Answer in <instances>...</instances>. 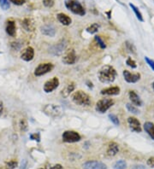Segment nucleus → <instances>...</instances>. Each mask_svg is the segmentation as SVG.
<instances>
[{
	"label": "nucleus",
	"instance_id": "obj_6",
	"mask_svg": "<svg viewBox=\"0 0 154 169\" xmlns=\"http://www.w3.org/2000/svg\"><path fill=\"white\" fill-rule=\"evenodd\" d=\"M63 141L65 143H76L81 139V137L78 132L74 131H65L62 135Z\"/></svg>",
	"mask_w": 154,
	"mask_h": 169
},
{
	"label": "nucleus",
	"instance_id": "obj_37",
	"mask_svg": "<svg viewBox=\"0 0 154 169\" xmlns=\"http://www.w3.org/2000/svg\"><path fill=\"white\" fill-rule=\"evenodd\" d=\"M145 60H146V63L149 65V67H150V68H151V69L154 71V61L153 60H151L150 58H148L147 56H146Z\"/></svg>",
	"mask_w": 154,
	"mask_h": 169
},
{
	"label": "nucleus",
	"instance_id": "obj_34",
	"mask_svg": "<svg viewBox=\"0 0 154 169\" xmlns=\"http://www.w3.org/2000/svg\"><path fill=\"white\" fill-rule=\"evenodd\" d=\"M125 45H126V46H127V50H128L130 53H135V54L136 49L133 44H130L129 42H128V41H127Z\"/></svg>",
	"mask_w": 154,
	"mask_h": 169
},
{
	"label": "nucleus",
	"instance_id": "obj_41",
	"mask_svg": "<svg viewBox=\"0 0 154 169\" xmlns=\"http://www.w3.org/2000/svg\"><path fill=\"white\" fill-rule=\"evenodd\" d=\"M20 169H28V161L23 160L22 161V164H21V166H20Z\"/></svg>",
	"mask_w": 154,
	"mask_h": 169
},
{
	"label": "nucleus",
	"instance_id": "obj_42",
	"mask_svg": "<svg viewBox=\"0 0 154 169\" xmlns=\"http://www.w3.org/2000/svg\"><path fill=\"white\" fill-rule=\"evenodd\" d=\"M3 111V102L0 100V116L2 115Z\"/></svg>",
	"mask_w": 154,
	"mask_h": 169
},
{
	"label": "nucleus",
	"instance_id": "obj_43",
	"mask_svg": "<svg viewBox=\"0 0 154 169\" xmlns=\"http://www.w3.org/2000/svg\"><path fill=\"white\" fill-rule=\"evenodd\" d=\"M86 84H88V85H87V86H88V87H90V88H92V87H93V86H92V82H89V81H86Z\"/></svg>",
	"mask_w": 154,
	"mask_h": 169
},
{
	"label": "nucleus",
	"instance_id": "obj_39",
	"mask_svg": "<svg viewBox=\"0 0 154 169\" xmlns=\"http://www.w3.org/2000/svg\"><path fill=\"white\" fill-rule=\"evenodd\" d=\"M147 165L151 167H154V157H150L147 160Z\"/></svg>",
	"mask_w": 154,
	"mask_h": 169
},
{
	"label": "nucleus",
	"instance_id": "obj_28",
	"mask_svg": "<svg viewBox=\"0 0 154 169\" xmlns=\"http://www.w3.org/2000/svg\"><path fill=\"white\" fill-rule=\"evenodd\" d=\"M94 40H95V41L98 43V45H99V47H100L102 50H104L106 48V45H105V42L103 41V40H102L101 38L99 37V36L96 35L95 37H94Z\"/></svg>",
	"mask_w": 154,
	"mask_h": 169
},
{
	"label": "nucleus",
	"instance_id": "obj_9",
	"mask_svg": "<svg viewBox=\"0 0 154 169\" xmlns=\"http://www.w3.org/2000/svg\"><path fill=\"white\" fill-rule=\"evenodd\" d=\"M59 86V80L58 77H53L52 79L47 80L44 85V92L46 93L52 92Z\"/></svg>",
	"mask_w": 154,
	"mask_h": 169
},
{
	"label": "nucleus",
	"instance_id": "obj_5",
	"mask_svg": "<svg viewBox=\"0 0 154 169\" xmlns=\"http://www.w3.org/2000/svg\"><path fill=\"white\" fill-rule=\"evenodd\" d=\"M114 105V100L111 98H104L98 101L96 103L95 109L97 112L104 114L106 111Z\"/></svg>",
	"mask_w": 154,
	"mask_h": 169
},
{
	"label": "nucleus",
	"instance_id": "obj_32",
	"mask_svg": "<svg viewBox=\"0 0 154 169\" xmlns=\"http://www.w3.org/2000/svg\"><path fill=\"white\" fill-rule=\"evenodd\" d=\"M17 165H18V163H17V161H15V160L9 161L6 162V166L9 169L15 168V167L17 166Z\"/></svg>",
	"mask_w": 154,
	"mask_h": 169
},
{
	"label": "nucleus",
	"instance_id": "obj_31",
	"mask_svg": "<svg viewBox=\"0 0 154 169\" xmlns=\"http://www.w3.org/2000/svg\"><path fill=\"white\" fill-rule=\"evenodd\" d=\"M0 6L3 10H6L9 8V0H0Z\"/></svg>",
	"mask_w": 154,
	"mask_h": 169
},
{
	"label": "nucleus",
	"instance_id": "obj_23",
	"mask_svg": "<svg viewBox=\"0 0 154 169\" xmlns=\"http://www.w3.org/2000/svg\"><path fill=\"white\" fill-rule=\"evenodd\" d=\"M144 130L147 132V134L154 140V124L153 123L147 121L144 124Z\"/></svg>",
	"mask_w": 154,
	"mask_h": 169
},
{
	"label": "nucleus",
	"instance_id": "obj_29",
	"mask_svg": "<svg viewBox=\"0 0 154 169\" xmlns=\"http://www.w3.org/2000/svg\"><path fill=\"white\" fill-rule=\"evenodd\" d=\"M126 107H127V109L129 111L130 113H133V114H135L140 113V111L138 110V108H137L136 107H135L134 105L130 104V103H127Z\"/></svg>",
	"mask_w": 154,
	"mask_h": 169
},
{
	"label": "nucleus",
	"instance_id": "obj_20",
	"mask_svg": "<svg viewBox=\"0 0 154 169\" xmlns=\"http://www.w3.org/2000/svg\"><path fill=\"white\" fill-rule=\"evenodd\" d=\"M74 88H75V85H74V82H70L69 84H68V85L65 86L64 88L61 91L62 97H63V98H68L69 96L70 95L71 92L74 91Z\"/></svg>",
	"mask_w": 154,
	"mask_h": 169
},
{
	"label": "nucleus",
	"instance_id": "obj_18",
	"mask_svg": "<svg viewBox=\"0 0 154 169\" xmlns=\"http://www.w3.org/2000/svg\"><path fill=\"white\" fill-rule=\"evenodd\" d=\"M129 96L130 101L132 102L133 104L136 105V106H142L141 99L140 98L138 94L135 91H130L129 92Z\"/></svg>",
	"mask_w": 154,
	"mask_h": 169
},
{
	"label": "nucleus",
	"instance_id": "obj_36",
	"mask_svg": "<svg viewBox=\"0 0 154 169\" xmlns=\"http://www.w3.org/2000/svg\"><path fill=\"white\" fill-rule=\"evenodd\" d=\"M30 138L32 140H35V141L40 142V134L39 132L37 133H34V134H31Z\"/></svg>",
	"mask_w": 154,
	"mask_h": 169
},
{
	"label": "nucleus",
	"instance_id": "obj_21",
	"mask_svg": "<svg viewBox=\"0 0 154 169\" xmlns=\"http://www.w3.org/2000/svg\"><path fill=\"white\" fill-rule=\"evenodd\" d=\"M6 33L9 34L10 37H15V23L12 20H9L7 22L6 25Z\"/></svg>",
	"mask_w": 154,
	"mask_h": 169
},
{
	"label": "nucleus",
	"instance_id": "obj_22",
	"mask_svg": "<svg viewBox=\"0 0 154 169\" xmlns=\"http://www.w3.org/2000/svg\"><path fill=\"white\" fill-rule=\"evenodd\" d=\"M22 24L25 30L28 31V32H32V31H34V28H35L34 22H33V20H31V19L29 18L24 19Z\"/></svg>",
	"mask_w": 154,
	"mask_h": 169
},
{
	"label": "nucleus",
	"instance_id": "obj_8",
	"mask_svg": "<svg viewBox=\"0 0 154 169\" xmlns=\"http://www.w3.org/2000/svg\"><path fill=\"white\" fill-rule=\"evenodd\" d=\"M66 46H67V42L64 40H62L58 43L51 47L50 52L54 55H60L64 52Z\"/></svg>",
	"mask_w": 154,
	"mask_h": 169
},
{
	"label": "nucleus",
	"instance_id": "obj_3",
	"mask_svg": "<svg viewBox=\"0 0 154 169\" xmlns=\"http://www.w3.org/2000/svg\"><path fill=\"white\" fill-rule=\"evenodd\" d=\"M65 5L71 12H73L75 15L83 16L86 14V10L84 9V7L76 0H66Z\"/></svg>",
	"mask_w": 154,
	"mask_h": 169
},
{
	"label": "nucleus",
	"instance_id": "obj_2",
	"mask_svg": "<svg viewBox=\"0 0 154 169\" xmlns=\"http://www.w3.org/2000/svg\"><path fill=\"white\" fill-rule=\"evenodd\" d=\"M72 101L74 103L79 106H84V107H88L92 103L91 98L88 94L83 91H77L72 95Z\"/></svg>",
	"mask_w": 154,
	"mask_h": 169
},
{
	"label": "nucleus",
	"instance_id": "obj_40",
	"mask_svg": "<svg viewBox=\"0 0 154 169\" xmlns=\"http://www.w3.org/2000/svg\"><path fill=\"white\" fill-rule=\"evenodd\" d=\"M47 169H63L61 164H56L54 166H48Z\"/></svg>",
	"mask_w": 154,
	"mask_h": 169
},
{
	"label": "nucleus",
	"instance_id": "obj_14",
	"mask_svg": "<svg viewBox=\"0 0 154 169\" xmlns=\"http://www.w3.org/2000/svg\"><path fill=\"white\" fill-rule=\"evenodd\" d=\"M34 50L32 47H28L23 50L21 55V58L25 61H30L34 59Z\"/></svg>",
	"mask_w": 154,
	"mask_h": 169
},
{
	"label": "nucleus",
	"instance_id": "obj_35",
	"mask_svg": "<svg viewBox=\"0 0 154 169\" xmlns=\"http://www.w3.org/2000/svg\"><path fill=\"white\" fill-rule=\"evenodd\" d=\"M43 4L47 8H51L54 5V0H43Z\"/></svg>",
	"mask_w": 154,
	"mask_h": 169
},
{
	"label": "nucleus",
	"instance_id": "obj_45",
	"mask_svg": "<svg viewBox=\"0 0 154 169\" xmlns=\"http://www.w3.org/2000/svg\"><path fill=\"white\" fill-rule=\"evenodd\" d=\"M39 169H43V168H39Z\"/></svg>",
	"mask_w": 154,
	"mask_h": 169
},
{
	"label": "nucleus",
	"instance_id": "obj_11",
	"mask_svg": "<svg viewBox=\"0 0 154 169\" xmlns=\"http://www.w3.org/2000/svg\"><path fill=\"white\" fill-rule=\"evenodd\" d=\"M84 169H107L105 163L97 161H89L83 164Z\"/></svg>",
	"mask_w": 154,
	"mask_h": 169
},
{
	"label": "nucleus",
	"instance_id": "obj_33",
	"mask_svg": "<svg viewBox=\"0 0 154 169\" xmlns=\"http://www.w3.org/2000/svg\"><path fill=\"white\" fill-rule=\"evenodd\" d=\"M126 63L128 66H129L130 68H137V65H136V62L135 60H133L131 57H129V58L127 59V61H126Z\"/></svg>",
	"mask_w": 154,
	"mask_h": 169
},
{
	"label": "nucleus",
	"instance_id": "obj_15",
	"mask_svg": "<svg viewBox=\"0 0 154 169\" xmlns=\"http://www.w3.org/2000/svg\"><path fill=\"white\" fill-rule=\"evenodd\" d=\"M102 95H107V96H117L120 93V88L118 86H111V87H108L105 88L100 92Z\"/></svg>",
	"mask_w": 154,
	"mask_h": 169
},
{
	"label": "nucleus",
	"instance_id": "obj_7",
	"mask_svg": "<svg viewBox=\"0 0 154 169\" xmlns=\"http://www.w3.org/2000/svg\"><path fill=\"white\" fill-rule=\"evenodd\" d=\"M54 66L51 62H46V63H40L36 67L34 70V75L37 77L42 76L44 74L49 73L52 70Z\"/></svg>",
	"mask_w": 154,
	"mask_h": 169
},
{
	"label": "nucleus",
	"instance_id": "obj_13",
	"mask_svg": "<svg viewBox=\"0 0 154 169\" xmlns=\"http://www.w3.org/2000/svg\"><path fill=\"white\" fill-rule=\"evenodd\" d=\"M128 123H129V126L131 131L135 132H141V126H140V123L139 121L135 117H129L128 119Z\"/></svg>",
	"mask_w": 154,
	"mask_h": 169
},
{
	"label": "nucleus",
	"instance_id": "obj_24",
	"mask_svg": "<svg viewBox=\"0 0 154 169\" xmlns=\"http://www.w3.org/2000/svg\"><path fill=\"white\" fill-rule=\"evenodd\" d=\"M129 6L131 7V9H133V11L135 14L136 17L138 19L140 22H144V19H143V16H142V14L140 13V11L139 10V9L135 5H134L133 3H129Z\"/></svg>",
	"mask_w": 154,
	"mask_h": 169
},
{
	"label": "nucleus",
	"instance_id": "obj_10",
	"mask_svg": "<svg viewBox=\"0 0 154 169\" xmlns=\"http://www.w3.org/2000/svg\"><path fill=\"white\" fill-rule=\"evenodd\" d=\"M62 61L64 64L67 65H72L75 63L76 61V55H75V51L74 50H69V51L65 53L64 55L63 56Z\"/></svg>",
	"mask_w": 154,
	"mask_h": 169
},
{
	"label": "nucleus",
	"instance_id": "obj_16",
	"mask_svg": "<svg viewBox=\"0 0 154 169\" xmlns=\"http://www.w3.org/2000/svg\"><path fill=\"white\" fill-rule=\"evenodd\" d=\"M41 33L46 35V36H49V37H54L56 34V29L55 28L52 26V25H45L43 27H41Z\"/></svg>",
	"mask_w": 154,
	"mask_h": 169
},
{
	"label": "nucleus",
	"instance_id": "obj_27",
	"mask_svg": "<svg viewBox=\"0 0 154 169\" xmlns=\"http://www.w3.org/2000/svg\"><path fill=\"white\" fill-rule=\"evenodd\" d=\"M19 126H20V130L22 131V132H27L28 129V121L25 120V119H22L20 121V124H19Z\"/></svg>",
	"mask_w": 154,
	"mask_h": 169
},
{
	"label": "nucleus",
	"instance_id": "obj_17",
	"mask_svg": "<svg viewBox=\"0 0 154 169\" xmlns=\"http://www.w3.org/2000/svg\"><path fill=\"white\" fill-rule=\"evenodd\" d=\"M119 151V147H118V145L115 142H111L108 145L107 149V155L109 156H115Z\"/></svg>",
	"mask_w": 154,
	"mask_h": 169
},
{
	"label": "nucleus",
	"instance_id": "obj_38",
	"mask_svg": "<svg viewBox=\"0 0 154 169\" xmlns=\"http://www.w3.org/2000/svg\"><path fill=\"white\" fill-rule=\"evenodd\" d=\"M9 1L15 5H22L25 3V0H9Z\"/></svg>",
	"mask_w": 154,
	"mask_h": 169
},
{
	"label": "nucleus",
	"instance_id": "obj_12",
	"mask_svg": "<svg viewBox=\"0 0 154 169\" xmlns=\"http://www.w3.org/2000/svg\"><path fill=\"white\" fill-rule=\"evenodd\" d=\"M124 80H126L128 83H136L137 81L140 80V74L139 73L136 74H131L129 71L124 70L123 72Z\"/></svg>",
	"mask_w": 154,
	"mask_h": 169
},
{
	"label": "nucleus",
	"instance_id": "obj_25",
	"mask_svg": "<svg viewBox=\"0 0 154 169\" xmlns=\"http://www.w3.org/2000/svg\"><path fill=\"white\" fill-rule=\"evenodd\" d=\"M99 24H97V23H93V24H92L90 27H88V28H86V32H87V33H89V34H96V33L99 31Z\"/></svg>",
	"mask_w": 154,
	"mask_h": 169
},
{
	"label": "nucleus",
	"instance_id": "obj_1",
	"mask_svg": "<svg viewBox=\"0 0 154 169\" xmlns=\"http://www.w3.org/2000/svg\"><path fill=\"white\" fill-rule=\"evenodd\" d=\"M117 75V73L112 66L110 65H105L103 66L99 71L98 77L100 82L105 84L112 83Z\"/></svg>",
	"mask_w": 154,
	"mask_h": 169
},
{
	"label": "nucleus",
	"instance_id": "obj_4",
	"mask_svg": "<svg viewBox=\"0 0 154 169\" xmlns=\"http://www.w3.org/2000/svg\"><path fill=\"white\" fill-rule=\"evenodd\" d=\"M43 112L48 116L57 118L61 115L63 111H62V108L58 105L50 103V104L45 105V107L43 108Z\"/></svg>",
	"mask_w": 154,
	"mask_h": 169
},
{
	"label": "nucleus",
	"instance_id": "obj_44",
	"mask_svg": "<svg viewBox=\"0 0 154 169\" xmlns=\"http://www.w3.org/2000/svg\"><path fill=\"white\" fill-rule=\"evenodd\" d=\"M152 88H153V90H154V82L152 83Z\"/></svg>",
	"mask_w": 154,
	"mask_h": 169
},
{
	"label": "nucleus",
	"instance_id": "obj_19",
	"mask_svg": "<svg viewBox=\"0 0 154 169\" xmlns=\"http://www.w3.org/2000/svg\"><path fill=\"white\" fill-rule=\"evenodd\" d=\"M57 18L59 21V22L61 23V24L64 25V26H69V25L71 24V22H72V20L71 18L67 15L66 14H63V13H59L57 15Z\"/></svg>",
	"mask_w": 154,
	"mask_h": 169
},
{
	"label": "nucleus",
	"instance_id": "obj_30",
	"mask_svg": "<svg viewBox=\"0 0 154 169\" xmlns=\"http://www.w3.org/2000/svg\"><path fill=\"white\" fill-rule=\"evenodd\" d=\"M109 118H110L111 121L113 123L114 125H116V126H119L120 121H119V119H118V117H117L116 114H109Z\"/></svg>",
	"mask_w": 154,
	"mask_h": 169
},
{
	"label": "nucleus",
	"instance_id": "obj_26",
	"mask_svg": "<svg viewBox=\"0 0 154 169\" xmlns=\"http://www.w3.org/2000/svg\"><path fill=\"white\" fill-rule=\"evenodd\" d=\"M127 166L126 161L123 160L117 161V162L113 165V168L114 169H125Z\"/></svg>",
	"mask_w": 154,
	"mask_h": 169
}]
</instances>
